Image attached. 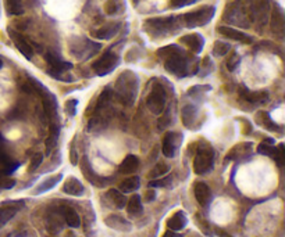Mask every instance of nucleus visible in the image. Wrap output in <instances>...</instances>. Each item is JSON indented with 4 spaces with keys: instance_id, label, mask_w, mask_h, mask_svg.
Listing matches in <instances>:
<instances>
[{
    "instance_id": "dca6fc26",
    "label": "nucleus",
    "mask_w": 285,
    "mask_h": 237,
    "mask_svg": "<svg viewBox=\"0 0 285 237\" xmlns=\"http://www.w3.org/2000/svg\"><path fill=\"white\" fill-rule=\"evenodd\" d=\"M104 223L110 226L112 229L114 230H120V232H129L132 226H131V223H129L125 218L120 215H110L108 216L106 219H104Z\"/></svg>"
},
{
    "instance_id": "a19ab883",
    "label": "nucleus",
    "mask_w": 285,
    "mask_h": 237,
    "mask_svg": "<svg viewBox=\"0 0 285 237\" xmlns=\"http://www.w3.org/2000/svg\"><path fill=\"white\" fill-rule=\"evenodd\" d=\"M2 67H3V60L0 59V68H2Z\"/></svg>"
},
{
    "instance_id": "7ed1b4c3",
    "label": "nucleus",
    "mask_w": 285,
    "mask_h": 237,
    "mask_svg": "<svg viewBox=\"0 0 285 237\" xmlns=\"http://www.w3.org/2000/svg\"><path fill=\"white\" fill-rule=\"evenodd\" d=\"M180 17H164V18H152L145 22V31L153 36H166L174 32L178 28Z\"/></svg>"
},
{
    "instance_id": "a878e982",
    "label": "nucleus",
    "mask_w": 285,
    "mask_h": 237,
    "mask_svg": "<svg viewBox=\"0 0 285 237\" xmlns=\"http://www.w3.org/2000/svg\"><path fill=\"white\" fill-rule=\"evenodd\" d=\"M64 219L67 225L70 227H80L81 226V218L78 215V212L73 208H65L64 210Z\"/></svg>"
},
{
    "instance_id": "4c0bfd02",
    "label": "nucleus",
    "mask_w": 285,
    "mask_h": 237,
    "mask_svg": "<svg viewBox=\"0 0 285 237\" xmlns=\"http://www.w3.org/2000/svg\"><path fill=\"white\" fill-rule=\"evenodd\" d=\"M163 237H183L180 233H175V232H172V230H167L164 234H163Z\"/></svg>"
},
{
    "instance_id": "aec40b11",
    "label": "nucleus",
    "mask_w": 285,
    "mask_h": 237,
    "mask_svg": "<svg viewBox=\"0 0 285 237\" xmlns=\"http://www.w3.org/2000/svg\"><path fill=\"white\" fill-rule=\"evenodd\" d=\"M239 94L252 104H262V103L269 100V93L267 92H249L245 87L239 90Z\"/></svg>"
},
{
    "instance_id": "f704fd0d",
    "label": "nucleus",
    "mask_w": 285,
    "mask_h": 237,
    "mask_svg": "<svg viewBox=\"0 0 285 237\" xmlns=\"http://www.w3.org/2000/svg\"><path fill=\"white\" fill-rule=\"evenodd\" d=\"M239 63H241V57L237 53H234L230 57V60L227 61V68H228V71H234L239 65Z\"/></svg>"
},
{
    "instance_id": "6e6552de",
    "label": "nucleus",
    "mask_w": 285,
    "mask_h": 237,
    "mask_svg": "<svg viewBox=\"0 0 285 237\" xmlns=\"http://www.w3.org/2000/svg\"><path fill=\"white\" fill-rule=\"evenodd\" d=\"M25 203L22 200H9L0 203V229L6 226L16 216L18 211L24 208Z\"/></svg>"
},
{
    "instance_id": "4468645a",
    "label": "nucleus",
    "mask_w": 285,
    "mask_h": 237,
    "mask_svg": "<svg viewBox=\"0 0 285 237\" xmlns=\"http://www.w3.org/2000/svg\"><path fill=\"white\" fill-rule=\"evenodd\" d=\"M219 33H221L223 36H226L228 39H232V40H237V42H241V43L245 44H251L253 42V39L246 35L242 31H238L235 28L231 27H219Z\"/></svg>"
},
{
    "instance_id": "bb28decb",
    "label": "nucleus",
    "mask_w": 285,
    "mask_h": 237,
    "mask_svg": "<svg viewBox=\"0 0 285 237\" xmlns=\"http://www.w3.org/2000/svg\"><path fill=\"white\" fill-rule=\"evenodd\" d=\"M108 196L110 197V200H112V203H113L119 210H121V208H124V207L127 205V199H125V196H124V193L119 192V190L110 189L108 192Z\"/></svg>"
},
{
    "instance_id": "58836bf2",
    "label": "nucleus",
    "mask_w": 285,
    "mask_h": 237,
    "mask_svg": "<svg viewBox=\"0 0 285 237\" xmlns=\"http://www.w3.org/2000/svg\"><path fill=\"white\" fill-rule=\"evenodd\" d=\"M220 237H234V236H231V234H228V233H221Z\"/></svg>"
},
{
    "instance_id": "4be33fe9",
    "label": "nucleus",
    "mask_w": 285,
    "mask_h": 237,
    "mask_svg": "<svg viewBox=\"0 0 285 237\" xmlns=\"http://www.w3.org/2000/svg\"><path fill=\"white\" fill-rule=\"evenodd\" d=\"M63 179V173H57V175H53V176H49L43 180L42 183L39 184L37 190L33 192L35 194H42V193H46L49 192L50 189H53L54 186L57 183H60V180Z\"/></svg>"
},
{
    "instance_id": "2f4dec72",
    "label": "nucleus",
    "mask_w": 285,
    "mask_h": 237,
    "mask_svg": "<svg viewBox=\"0 0 285 237\" xmlns=\"http://www.w3.org/2000/svg\"><path fill=\"white\" fill-rule=\"evenodd\" d=\"M171 184V176H166V178L156 179V180H149V189L152 187H168Z\"/></svg>"
},
{
    "instance_id": "412c9836",
    "label": "nucleus",
    "mask_w": 285,
    "mask_h": 237,
    "mask_svg": "<svg viewBox=\"0 0 285 237\" xmlns=\"http://www.w3.org/2000/svg\"><path fill=\"white\" fill-rule=\"evenodd\" d=\"M138 165H139V160L138 157L134 156V154H129L124 158V161L121 162L120 165V172L125 173V175H129V173H134L136 169H138Z\"/></svg>"
},
{
    "instance_id": "cd10ccee",
    "label": "nucleus",
    "mask_w": 285,
    "mask_h": 237,
    "mask_svg": "<svg viewBox=\"0 0 285 237\" xmlns=\"http://www.w3.org/2000/svg\"><path fill=\"white\" fill-rule=\"evenodd\" d=\"M195 118H196V108L194 106H185L183 110L184 125L191 128V124L195 122Z\"/></svg>"
},
{
    "instance_id": "39448f33",
    "label": "nucleus",
    "mask_w": 285,
    "mask_h": 237,
    "mask_svg": "<svg viewBox=\"0 0 285 237\" xmlns=\"http://www.w3.org/2000/svg\"><path fill=\"white\" fill-rule=\"evenodd\" d=\"M213 165H215V150L211 149V146H199L194 160V172L196 175H206L211 172Z\"/></svg>"
},
{
    "instance_id": "20e7f679",
    "label": "nucleus",
    "mask_w": 285,
    "mask_h": 237,
    "mask_svg": "<svg viewBox=\"0 0 285 237\" xmlns=\"http://www.w3.org/2000/svg\"><path fill=\"white\" fill-rule=\"evenodd\" d=\"M216 9L213 6H204L198 10L189 11L187 14L180 17V20H183L184 25L187 28H196L203 27L206 24H209L213 17H215Z\"/></svg>"
},
{
    "instance_id": "473e14b6",
    "label": "nucleus",
    "mask_w": 285,
    "mask_h": 237,
    "mask_svg": "<svg viewBox=\"0 0 285 237\" xmlns=\"http://www.w3.org/2000/svg\"><path fill=\"white\" fill-rule=\"evenodd\" d=\"M260 117H263V122H260V125H264L267 129L270 130H278L280 128L277 126V125L271 121V118H270V115L267 113H260Z\"/></svg>"
},
{
    "instance_id": "1a4fd4ad",
    "label": "nucleus",
    "mask_w": 285,
    "mask_h": 237,
    "mask_svg": "<svg viewBox=\"0 0 285 237\" xmlns=\"http://www.w3.org/2000/svg\"><path fill=\"white\" fill-rule=\"evenodd\" d=\"M146 106L151 110L153 114H162L164 107H166V92H164V87L160 85L152 89L151 94L148 96L146 100Z\"/></svg>"
},
{
    "instance_id": "f257e3e1",
    "label": "nucleus",
    "mask_w": 285,
    "mask_h": 237,
    "mask_svg": "<svg viewBox=\"0 0 285 237\" xmlns=\"http://www.w3.org/2000/svg\"><path fill=\"white\" fill-rule=\"evenodd\" d=\"M157 54L164 59V67L172 75L184 78V76H188L192 74L191 60L177 46H168V48L160 49Z\"/></svg>"
},
{
    "instance_id": "5701e85b",
    "label": "nucleus",
    "mask_w": 285,
    "mask_h": 237,
    "mask_svg": "<svg viewBox=\"0 0 285 237\" xmlns=\"http://www.w3.org/2000/svg\"><path fill=\"white\" fill-rule=\"evenodd\" d=\"M127 212H128L131 216H139L144 211V207H142V200H140L139 194H134L131 199L127 201Z\"/></svg>"
},
{
    "instance_id": "7c9ffc66",
    "label": "nucleus",
    "mask_w": 285,
    "mask_h": 237,
    "mask_svg": "<svg viewBox=\"0 0 285 237\" xmlns=\"http://www.w3.org/2000/svg\"><path fill=\"white\" fill-rule=\"evenodd\" d=\"M170 171V167L166 165V164H159L156 167L152 169L151 172H149V178H160L163 176L164 173H167Z\"/></svg>"
},
{
    "instance_id": "9d476101",
    "label": "nucleus",
    "mask_w": 285,
    "mask_h": 237,
    "mask_svg": "<svg viewBox=\"0 0 285 237\" xmlns=\"http://www.w3.org/2000/svg\"><path fill=\"white\" fill-rule=\"evenodd\" d=\"M7 32H9V36H10V39L13 40L14 46L18 49V52H20V53H21L27 60L32 59L33 57L32 46L28 43L21 33H18L17 31H14V29H11V28H7Z\"/></svg>"
},
{
    "instance_id": "ea45409f",
    "label": "nucleus",
    "mask_w": 285,
    "mask_h": 237,
    "mask_svg": "<svg viewBox=\"0 0 285 237\" xmlns=\"http://www.w3.org/2000/svg\"><path fill=\"white\" fill-rule=\"evenodd\" d=\"M65 237H76V236H74V233L70 232V233H67V234H65Z\"/></svg>"
},
{
    "instance_id": "0eeeda50",
    "label": "nucleus",
    "mask_w": 285,
    "mask_h": 237,
    "mask_svg": "<svg viewBox=\"0 0 285 237\" xmlns=\"http://www.w3.org/2000/svg\"><path fill=\"white\" fill-rule=\"evenodd\" d=\"M120 64V57L113 52H106L100 59H97L93 63V71L96 72V75L104 76L108 74H112Z\"/></svg>"
},
{
    "instance_id": "c9c22d12",
    "label": "nucleus",
    "mask_w": 285,
    "mask_h": 237,
    "mask_svg": "<svg viewBox=\"0 0 285 237\" xmlns=\"http://www.w3.org/2000/svg\"><path fill=\"white\" fill-rule=\"evenodd\" d=\"M70 162L73 165H77L78 164V153L76 150V146H74V141H73V146L70 149Z\"/></svg>"
},
{
    "instance_id": "6ab92c4d",
    "label": "nucleus",
    "mask_w": 285,
    "mask_h": 237,
    "mask_svg": "<svg viewBox=\"0 0 285 237\" xmlns=\"http://www.w3.org/2000/svg\"><path fill=\"white\" fill-rule=\"evenodd\" d=\"M187 215H185V212L184 211H177L174 215L167 221V227L172 230V232H177V230H181L184 227L187 226Z\"/></svg>"
},
{
    "instance_id": "9b49d317",
    "label": "nucleus",
    "mask_w": 285,
    "mask_h": 237,
    "mask_svg": "<svg viewBox=\"0 0 285 237\" xmlns=\"http://www.w3.org/2000/svg\"><path fill=\"white\" fill-rule=\"evenodd\" d=\"M180 143H181V135L180 133H174V132L166 133L162 145L163 154L168 157V158L175 157V153H177L178 147H180Z\"/></svg>"
},
{
    "instance_id": "e433bc0d",
    "label": "nucleus",
    "mask_w": 285,
    "mask_h": 237,
    "mask_svg": "<svg viewBox=\"0 0 285 237\" xmlns=\"http://www.w3.org/2000/svg\"><path fill=\"white\" fill-rule=\"evenodd\" d=\"M155 199H156V192H155L153 189L148 190V193H146V197H145L146 201H148V203H151V201H153Z\"/></svg>"
},
{
    "instance_id": "2eb2a0df",
    "label": "nucleus",
    "mask_w": 285,
    "mask_h": 237,
    "mask_svg": "<svg viewBox=\"0 0 285 237\" xmlns=\"http://www.w3.org/2000/svg\"><path fill=\"white\" fill-rule=\"evenodd\" d=\"M180 42L184 43L187 48L195 54H199L203 50L204 46V39L199 33H191V35H185L180 39Z\"/></svg>"
},
{
    "instance_id": "393cba45",
    "label": "nucleus",
    "mask_w": 285,
    "mask_h": 237,
    "mask_svg": "<svg viewBox=\"0 0 285 237\" xmlns=\"http://www.w3.org/2000/svg\"><path fill=\"white\" fill-rule=\"evenodd\" d=\"M6 11L10 16H21L24 13V6L21 0H5Z\"/></svg>"
},
{
    "instance_id": "423d86ee",
    "label": "nucleus",
    "mask_w": 285,
    "mask_h": 237,
    "mask_svg": "<svg viewBox=\"0 0 285 237\" xmlns=\"http://www.w3.org/2000/svg\"><path fill=\"white\" fill-rule=\"evenodd\" d=\"M45 60H46V63H48V71H46V72H48L52 78L59 79V81H63V76L73 68V64H71V63L64 61V60L60 57L59 54L53 53V52H48L46 56H45Z\"/></svg>"
},
{
    "instance_id": "c756f323",
    "label": "nucleus",
    "mask_w": 285,
    "mask_h": 237,
    "mask_svg": "<svg viewBox=\"0 0 285 237\" xmlns=\"http://www.w3.org/2000/svg\"><path fill=\"white\" fill-rule=\"evenodd\" d=\"M43 161V154L42 153H35L31 158V162H29V167H28V172H35L39 167H41V164Z\"/></svg>"
},
{
    "instance_id": "a211bd4d",
    "label": "nucleus",
    "mask_w": 285,
    "mask_h": 237,
    "mask_svg": "<svg viewBox=\"0 0 285 237\" xmlns=\"http://www.w3.org/2000/svg\"><path fill=\"white\" fill-rule=\"evenodd\" d=\"M119 31L120 24L119 22H114V24H109V25L99 28L96 31H92V36L97 39H112L117 35Z\"/></svg>"
},
{
    "instance_id": "f3484780",
    "label": "nucleus",
    "mask_w": 285,
    "mask_h": 237,
    "mask_svg": "<svg viewBox=\"0 0 285 237\" xmlns=\"http://www.w3.org/2000/svg\"><path fill=\"white\" fill-rule=\"evenodd\" d=\"M63 192L65 194L74 196V197H80V196L85 193V189H84V184L78 179L74 178V176H70L63 184Z\"/></svg>"
},
{
    "instance_id": "b1692460",
    "label": "nucleus",
    "mask_w": 285,
    "mask_h": 237,
    "mask_svg": "<svg viewBox=\"0 0 285 237\" xmlns=\"http://www.w3.org/2000/svg\"><path fill=\"white\" fill-rule=\"evenodd\" d=\"M140 179L138 176H132V178L125 179L120 184V192L121 193H132L136 189H139Z\"/></svg>"
},
{
    "instance_id": "ddd939ff",
    "label": "nucleus",
    "mask_w": 285,
    "mask_h": 237,
    "mask_svg": "<svg viewBox=\"0 0 285 237\" xmlns=\"http://www.w3.org/2000/svg\"><path fill=\"white\" fill-rule=\"evenodd\" d=\"M194 193H195V199L199 203L202 207H207V205L211 203L213 200V194H211V190L207 184L204 182H196L194 186Z\"/></svg>"
},
{
    "instance_id": "c85d7f7f",
    "label": "nucleus",
    "mask_w": 285,
    "mask_h": 237,
    "mask_svg": "<svg viewBox=\"0 0 285 237\" xmlns=\"http://www.w3.org/2000/svg\"><path fill=\"white\" fill-rule=\"evenodd\" d=\"M230 49H231V46L228 43L217 40V42H215V46H213V54L216 57H223V56H226L230 52Z\"/></svg>"
},
{
    "instance_id": "f8f14e48",
    "label": "nucleus",
    "mask_w": 285,
    "mask_h": 237,
    "mask_svg": "<svg viewBox=\"0 0 285 237\" xmlns=\"http://www.w3.org/2000/svg\"><path fill=\"white\" fill-rule=\"evenodd\" d=\"M253 154V146L252 143H239L232 149L227 160H235V161H246Z\"/></svg>"
},
{
    "instance_id": "f03ea898",
    "label": "nucleus",
    "mask_w": 285,
    "mask_h": 237,
    "mask_svg": "<svg viewBox=\"0 0 285 237\" xmlns=\"http://www.w3.org/2000/svg\"><path fill=\"white\" fill-rule=\"evenodd\" d=\"M116 89H117V96L120 97V102L124 103L125 106H131L134 103L136 92H138V79L136 75L125 71L121 74L117 83H116Z\"/></svg>"
},
{
    "instance_id": "72a5a7b5",
    "label": "nucleus",
    "mask_w": 285,
    "mask_h": 237,
    "mask_svg": "<svg viewBox=\"0 0 285 237\" xmlns=\"http://www.w3.org/2000/svg\"><path fill=\"white\" fill-rule=\"evenodd\" d=\"M77 106H78V100H77V99H70L68 102H65V111H67V114H68L70 117H74V115H76Z\"/></svg>"
}]
</instances>
